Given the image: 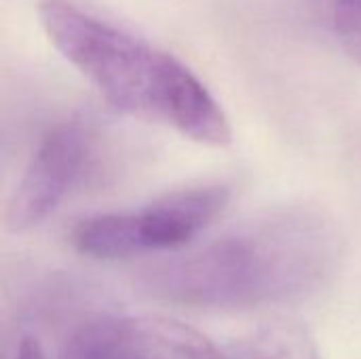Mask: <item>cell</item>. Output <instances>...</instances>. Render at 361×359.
Here are the masks:
<instances>
[{"instance_id": "8", "label": "cell", "mask_w": 361, "mask_h": 359, "mask_svg": "<svg viewBox=\"0 0 361 359\" xmlns=\"http://www.w3.org/2000/svg\"><path fill=\"white\" fill-rule=\"evenodd\" d=\"M15 359H47V355H44V351H42V347L38 345L36 339L25 336V339H21V343L17 347Z\"/></svg>"}, {"instance_id": "6", "label": "cell", "mask_w": 361, "mask_h": 359, "mask_svg": "<svg viewBox=\"0 0 361 359\" xmlns=\"http://www.w3.org/2000/svg\"><path fill=\"white\" fill-rule=\"evenodd\" d=\"M233 359H319V351L305 326L273 322L245 339Z\"/></svg>"}, {"instance_id": "2", "label": "cell", "mask_w": 361, "mask_h": 359, "mask_svg": "<svg viewBox=\"0 0 361 359\" xmlns=\"http://www.w3.org/2000/svg\"><path fill=\"white\" fill-rule=\"evenodd\" d=\"M38 21L53 49L116 110L222 148L231 123L201 78L173 53L76 0H40Z\"/></svg>"}, {"instance_id": "5", "label": "cell", "mask_w": 361, "mask_h": 359, "mask_svg": "<svg viewBox=\"0 0 361 359\" xmlns=\"http://www.w3.org/2000/svg\"><path fill=\"white\" fill-rule=\"evenodd\" d=\"M61 359H233L201 332L150 315L102 317L70 334Z\"/></svg>"}, {"instance_id": "9", "label": "cell", "mask_w": 361, "mask_h": 359, "mask_svg": "<svg viewBox=\"0 0 361 359\" xmlns=\"http://www.w3.org/2000/svg\"><path fill=\"white\" fill-rule=\"evenodd\" d=\"M326 2H328V4H332V0H326Z\"/></svg>"}, {"instance_id": "7", "label": "cell", "mask_w": 361, "mask_h": 359, "mask_svg": "<svg viewBox=\"0 0 361 359\" xmlns=\"http://www.w3.org/2000/svg\"><path fill=\"white\" fill-rule=\"evenodd\" d=\"M330 15L341 47L361 63V0H332Z\"/></svg>"}, {"instance_id": "1", "label": "cell", "mask_w": 361, "mask_h": 359, "mask_svg": "<svg viewBox=\"0 0 361 359\" xmlns=\"http://www.w3.org/2000/svg\"><path fill=\"white\" fill-rule=\"evenodd\" d=\"M338 256L334 220L313 205H288L146 269L140 286L159 300L195 309H254L317 292Z\"/></svg>"}, {"instance_id": "4", "label": "cell", "mask_w": 361, "mask_h": 359, "mask_svg": "<svg viewBox=\"0 0 361 359\" xmlns=\"http://www.w3.org/2000/svg\"><path fill=\"white\" fill-rule=\"evenodd\" d=\"M97 131L91 121L70 116L40 140L6 207V229L23 233L47 220L93 163Z\"/></svg>"}, {"instance_id": "3", "label": "cell", "mask_w": 361, "mask_h": 359, "mask_svg": "<svg viewBox=\"0 0 361 359\" xmlns=\"http://www.w3.org/2000/svg\"><path fill=\"white\" fill-rule=\"evenodd\" d=\"M226 203V186L207 184L182 188L137 212L85 218L74 226L70 241L80 254L102 260L178 250L209 226Z\"/></svg>"}]
</instances>
